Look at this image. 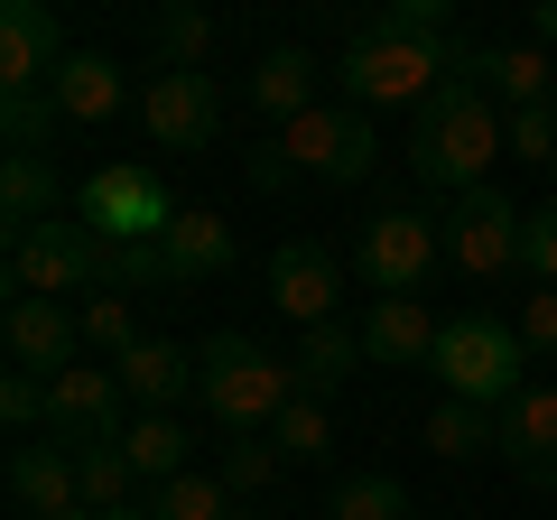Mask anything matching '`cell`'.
Returning <instances> with one entry per match:
<instances>
[{"mask_svg": "<svg viewBox=\"0 0 557 520\" xmlns=\"http://www.w3.org/2000/svg\"><path fill=\"white\" fill-rule=\"evenodd\" d=\"M196 400H205V419H214L223 437H270L278 409L298 400V372H288L270 344H251V335H214L196 354Z\"/></svg>", "mask_w": 557, "mask_h": 520, "instance_id": "obj_2", "label": "cell"}, {"mask_svg": "<svg viewBox=\"0 0 557 520\" xmlns=\"http://www.w3.org/2000/svg\"><path fill=\"white\" fill-rule=\"evenodd\" d=\"M456 65H465L456 38H391V28H354V38H344L335 84H344L354 112H391V102H428Z\"/></svg>", "mask_w": 557, "mask_h": 520, "instance_id": "obj_4", "label": "cell"}, {"mask_svg": "<svg viewBox=\"0 0 557 520\" xmlns=\"http://www.w3.org/2000/svg\"><path fill=\"white\" fill-rule=\"evenodd\" d=\"M47 437H65V446H121L131 437V391H121V372L112 362H75V372H57L47 381Z\"/></svg>", "mask_w": 557, "mask_h": 520, "instance_id": "obj_10", "label": "cell"}, {"mask_svg": "<svg viewBox=\"0 0 557 520\" xmlns=\"http://www.w3.org/2000/svg\"><path fill=\"white\" fill-rule=\"evenodd\" d=\"M278 465H288V456H278L270 437H223V483H233V493H260Z\"/></svg>", "mask_w": 557, "mask_h": 520, "instance_id": "obj_34", "label": "cell"}, {"mask_svg": "<svg viewBox=\"0 0 557 520\" xmlns=\"http://www.w3.org/2000/svg\"><path fill=\"white\" fill-rule=\"evenodd\" d=\"M335 520H409V483H399V474H354V483H335Z\"/></svg>", "mask_w": 557, "mask_h": 520, "instance_id": "obj_31", "label": "cell"}, {"mask_svg": "<svg viewBox=\"0 0 557 520\" xmlns=\"http://www.w3.org/2000/svg\"><path fill=\"white\" fill-rule=\"evenodd\" d=\"M112 372H121V391H131L139 409H177L186 391H196V354H186V344H159V335H139Z\"/></svg>", "mask_w": 557, "mask_h": 520, "instance_id": "obj_20", "label": "cell"}, {"mask_svg": "<svg viewBox=\"0 0 557 520\" xmlns=\"http://www.w3.org/2000/svg\"><path fill=\"white\" fill-rule=\"evenodd\" d=\"M362 362H372V354H362V325H307V335H298V354H288V372H298V391H307V400H325V391H344V381H354L362 372Z\"/></svg>", "mask_w": 557, "mask_h": 520, "instance_id": "obj_22", "label": "cell"}, {"mask_svg": "<svg viewBox=\"0 0 557 520\" xmlns=\"http://www.w3.org/2000/svg\"><path fill=\"white\" fill-rule=\"evenodd\" d=\"M493 159H502V102L483 94V75H474V57L456 65V75L437 84V94L418 102V140H409V168H418V186L428 196H474L483 177H493Z\"/></svg>", "mask_w": 557, "mask_h": 520, "instance_id": "obj_1", "label": "cell"}, {"mask_svg": "<svg viewBox=\"0 0 557 520\" xmlns=\"http://www.w3.org/2000/svg\"><path fill=\"white\" fill-rule=\"evenodd\" d=\"M446 317H428V298H372L362 307V354L372 372H409V362H437Z\"/></svg>", "mask_w": 557, "mask_h": 520, "instance_id": "obj_16", "label": "cell"}, {"mask_svg": "<svg viewBox=\"0 0 557 520\" xmlns=\"http://www.w3.org/2000/svg\"><path fill=\"white\" fill-rule=\"evenodd\" d=\"M502 149L530 168H557V112L539 102V112H502Z\"/></svg>", "mask_w": 557, "mask_h": 520, "instance_id": "obj_33", "label": "cell"}, {"mask_svg": "<svg viewBox=\"0 0 557 520\" xmlns=\"http://www.w3.org/2000/svg\"><path fill=\"white\" fill-rule=\"evenodd\" d=\"M251 102L278 121V131H288L298 112H317V57H307V47H270V57L251 65Z\"/></svg>", "mask_w": 557, "mask_h": 520, "instance_id": "obj_24", "label": "cell"}, {"mask_svg": "<svg viewBox=\"0 0 557 520\" xmlns=\"http://www.w3.org/2000/svg\"><path fill=\"white\" fill-rule=\"evenodd\" d=\"M205 57H214V20L205 10H159V65L168 75H205Z\"/></svg>", "mask_w": 557, "mask_h": 520, "instance_id": "obj_29", "label": "cell"}, {"mask_svg": "<svg viewBox=\"0 0 557 520\" xmlns=\"http://www.w3.org/2000/svg\"><path fill=\"white\" fill-rule=\"evenodd\" d=\"M65 57H75V47H65V28L47 20L38 0H10V10H0V102L47 94Z\"/></svg>", "mask_w": 557, "mask_h": 520, "instance_id": "obj_13", "label": "cell"}, {"mask_svg": "<svg viewBox=\"0 0 557 520\" xmlns=\"http://www.w3.org/2000/svg\"><path fill=\"white\" fill-rule=\"evenodd\" d=\"M139 121H149V140L159 149H177V159H205L214 149V131H223V94H214V75H149L139 84Z\"/></svg>", "mask_w": 557, "mask_h": 520, "instance_id": "obj_11", "label": "cell"}, {"mask_svg": "<svg viewBox=\"0 0 557 520\" xmlns=\"http://www.w3.org/2000/svg\"><path fill=\"white\" fill-rule=\"evenodd\" d=\"M474 75L502 84V112H539L557 94V57L539 38H511V47H474Z\"/></svg>", "mask_w": 557, "mask_h": 520, "instance_id": "obj_21", "label": "cell"}, {"mask_svg": "<svg viewBox=\"0 0 557 520\" xmlns=\"http://www.w3.org/2000/svg\"><path fill=\"white\" fill-rule=\"evenodd\" d=\"M437 391L446 400H474V409H511L520 391H530V344H520V325H502L493 307H465V317H446L437 335Z\"/></svg>", "mask_w": 557, "mask_h": 520, "instance_id": "obj_3", "label": "cell"}, {"mask_svg": "<svg viewBox=\"0 0 557 520\" xmlns=\"http://www.w3.org/2000/svg\"><path fill=\"white\" fill-rule=\"evenodd\" d=\"M511 325H520V344H530V354H557V288H530Z\"/></svg>", "mask_w": 557, "mask_h": 520, "instance_id": "obj_37", "label": "cell"}, {"mask_svg": "<svg viewBox=\"0 0 557 520\" xmlns=\"http://www.w3.org/2000/svg\"><path fill=\"white\" fill-rule=\"evenodd\" d=\"M0 335H10V372L57 381V372L84 362V307H65V298H10Z\"/></svg>", "mask_w": 557, "mask_h": 520, "instance_id": "obj_12", "label": "cell"}, {"mask_svg": "<svg viewBox=\"0 0 557 520\" xmlns=\"http://www.w3.org/2000/svg\"><path fill=\"white\" fill-rule=\"evenodd\" d=\"M233 223L214 214V205H177V223H168V242H159V260H168V288H186V280H214V270H233Z\"/></svg>", "mask_w": 557, "mask_h": 520, "instance_id": "obj_19", "label": "cell"}, {"mask_svg": "<svg viewBox=\"0 0 557 520\" xmlns=\"http://www.w3.org/2000/svg\"><path fill=\"white\" fill-rule=\"evenodd\" d=\"M149 520H233V483L223 474H177L149 493Z\"/></svg>", "mask_w": 557, "mask_h": 520, "instance_id": "obj_27", "label": "cell"}, {"mask_svg": "<svg viewBox=\"0 0 557 520\" xmlns=\"http://www.w3.org/2000/svg\"><path fill=\"white\" fill-rule=\"evenodd\" d=\"M10 493H20L28 520H75L84 511V465L65 437H28L10 446Z\"/></svg>", "mask_w": 557, "mask_h": 520, "instance_id": "obj_15", "label": "cell"}, {"mask_svg": "<svg viewBox=\"0 0 557 520\" xmlns=\"http://www.w3.org/2000/svg\"><path fill=\"white\" fill-rule=\"evenodd\" d=\"M233 520H251V511H233Z\"/></svg>", "mask_w": 557, "mask_h": 520, "instance_id": "obj_41", "label": "cell"}, {"mask_svg": "<svg viewBox=\"0 0 557 520\" xmlns=\"http://www.w3.org/2000/svg\"><path fill=\"white\" fill-rule=\"evenodd\" d=\"M437 260H446V233L428 214H409V205H391V214H372L354 233V280L372 288V298H418Z\"/></svg>", "mask_w": 557, "mask_h": 520, "instance_id": "obj_7", "label": "cell"}, {"mask_svg": "<svg viewBox=\"0 0 557 520\" xmlns=\"http://www.w3.org/2000/svg\"><path fill=\"white\" fill-rule=\"evenodd\" d=\"M428 456H446V465H465V456H502V419L493 409H474V400H428Z\"/></svg>", "mask_w": 557, "mask_h": 520, "instance_id": "obj_25", "label": "cell"}, {"mask_svg": "<svg viewBox=\"0 0 557 520\" xmlns=\"http://www.w3.org/2000/svg\"><path fill=\"white\" fill-rule=\"evenodd\" d=\"M75 214L94 223L102 242H112V251H159L168 242V223H177V205H168V186L149 177V168H94V177H84V196H75Z\"/></svg>", "mask_w": 557, "mask_h": 520, "instance_id": "obj_8", "label": "cell"}, {"mask_svg": "<svg viewBox=\"0 0 557 520\" xmlns=\"http://www.w3.org/2000/svg\"><path fill=\"white\" fill-rule=\"evenodd\" d=\"M75 465H84V511H131V456L121 446H75Z\"/></svg>", "mask_w": 557, "mask_h": 520, "instance_id": "obj_30", "label": "cell"}, {"mask_svg": "<svg viewBox=\"0 0 557 520\" xmlns=\"http://www.w3.org/2000/svg\"><path fill=\"white\" fill-rule=\"evenodd\" d=\"M548 177H557V168H548Z\"/></svg>", "mask_w": 557, "mask_h": 520, "instance_id": "obj_43", "label": "cell"}, {"mask_svg": "<svg viewBox=\"0 0 557 520\" xmlns=\"http://www.w3.org/2000/svg\"><path fill=\"white\" fill-rule=\"evenodd\" d=\"M0 419L20 428V437H28V428H47V381L38 372H10V381H0Z\"/></svg>", "mask_w": 557, "mask_h": 520, "instance_id": "obj_35", "label": "cell"}, {"mask_svg": "<svg viewBox=\"0 0 557 520\" xmlns=\"http://www.w3.org/2000/svg\"><path fill=\"white\" fill-rule=\"evenodd\" d=\"M270 446H278L288 465H325V446H335V419H325V400H307V391H298V400L278 409Z\"/></svg>", "mask_w": 557, "mask_h": 520, "instance_id": "obj_28", "label": "cell"}, {"mask_svg": "<svg viewBox=\"0 0 557 520\" xmlns=\"http://www.w3.org/2000/svg\"><path fill=\"white\" fill-rule=\"evenodd\" d=\"M520 242H530V214H520L502 186H474V196L446 205V260H456L465 280H502V270H520Z\"/></svg>", "mask_w": 557, "mask_h": 520, "instance_id": "obj_9", "label": "cell"}, {"mask_svg": "<svg viewBox=\"0 0 557 520\" xmlns=\"http://www.w3.org/2000/svg\"><path fill=\"white\" fill-rule=\"evenodd\" d=\"M335 298H344V260L325 251V242H278L270 251V307L288 325H335Z\"/></svg>", "mask_w": 557, "mask_h": 520, "instance_id": "obj_14", "label": "cell"}, {"mask_svg": "<svg viewBox=\"0 0 557 520\" xmlns=\"http://www.w3.org/2000/svg\"><path fill=\"white\" fill-rule=\"evenodd\" d=\"M502 465H511L520 483H539V493H557V391L548 381H530V391L502 409Z\"/></svg>", "mask_w": 557, "mask_h": 520, "instance_id": "obj_17", "label": "cell"}, {"mask_svg": "<svg viewBox=\"0 0 557 520\" xmlns=\"http://www.w3.org/2000/svg\"><path fill=\"white\" fill-rule=\"evenodd\" d=\"M251 186H260V196H288V186H298V168L278 159V149H251Z\"/></svg>", "mask_w": 557, "mask_h": 520, "instance_id": "obj_38", "label": "cell"}, {"mask_svg": "<svg viewBox=\"0 0 557 520\" xmlns=\"http://www.w3.org/2000/svg\"><path fill=\"white\" fill-rule=\"evenodd\" d=\"M47 102H57V121H75V131H102V121L131 102V75H121L112 57H94V47H75V57L57 65V84H47Z\"/></svg>", "mask_w": 557, "mask_h": 520, "instance_id": "obj_18", "label": "cell"}, {"mask_svg": "<svg viewBox=\"0 0 557 520\" xmlns=\"http://www.w3.org/2000/svg\"><path fill=\"white\" fill-rule=\"evenodd\" d=\"M47 214H57V177H47V159H10V168H0V223H10V242L38 233Z\"/></svg>", "mask_w": 557, "mask_h": 520, "instance_id": "obj_26", "label": "cell"}, {"mask_svg": "<svg viewBox=\"0 0 557 520\" xmlns=\"http://www.w3.org/2000/svg\"><path fill=\"white\" fill-rule=\"evenodd\" d=\"M548 112H557V94H548Z\"/></svg>", "mask_w": 557, "mask_h": 520, "instance_id": "obj_42", "label": "cell"}, {"mask_svg": "<svg viewBox=\"0 0 557 520\" xmlns=\"http://www.w3.org/2000/svg\"><path fill=\"white\" fill-rule=\"evenodd\" d=\"M75 288H121V251L84 214H47L38 233L10 242V298H75Z\"/></svg>", "mask_w": 557, "mask_h": 520, "instance_id": "obj_5", "label": "cell"}, {"mask_svg": "<svg viewBox=\"0 0 557 520\" xmlns=\"http://www.w3.org/2000/svg\"><path fill=\"white\" fill-rule=\"evenodd\" d=\"M84 344H102L112 362L139 344V335H131V288H102V298H84Z\"/></svg>", "mask_w": 557, "mask_h": 520, "instance_id": "obj_32", "label": "cell"}, {"mask_svg": "<svg viewBox=\"0 0 557 520\" xmlns=\"http://www.w3.org/2000/svg\"><path fill=\"white\" fill-rule=\"evenodd\" d=\"M75 520H102V511H75Z\"/></svg>", "mask_w": 557, "mask_h": 520, "instance_id": "obj_40", "label": "cell"}, {"mask_svg": "<svg viewBox=\"0 0 557 520\" xmlns=\"http://www.w3.org/2000/svg\"><path fill=\"white\" fill-rule=\"evenodd\" d=\"M520 270H530L539 288H557V205H539V214H530V242H520Z\"/></svg>", "mask_w": 557, "mask_h": 520, "instance_id": "obj_36", "label": "cell"}, {"mask_svg": "<svg viewBox=\"0 0 557 520\" xmlns=\"http://www.w3.org/2000/svg\"><path fill=\"white\" fill-rule=\"evenodd\" d=\"M186 419L177 409H139L131 419V437H121V456H131V474L149 483V493H159V483H177V474H196V465H186Z\"/></svg>", "mask_w": 557, "mask_h": 520, "instance_id": "obj_23", "label": "cell"}, {"mask_svg": "<svg viewBox=\"0 0 557 520\" xmlns=\"http://www.w3.org/2000/svg\"><path fill=\"white\" fill-rule=\"evenodd\" d=\"M530 38L548 47V57H557V0H539V20H530Z\"/></svg>", "mask_w": 557, "mask_h": 520, "instance_id": "obj_39", "label": "cell"}, {"mask_svg": "<svg viewBox=\"0 0 557 520\" xmlns=\"http://www.w3.org/2000/svg\"><path fill=\"white\" fill-rule=\"evenodd\" d=\"M270 149L298 168V177H325V186H362V177H372V159H381L372 112H354V102H317V112H298Z\"/></svg>", "mask_w": 557, "mask_h": 520, "instance_id": "obj_6", "label": "cell"}]
</instances>
